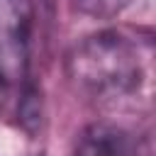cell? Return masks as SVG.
<instances>
[{"label": "cell", "instance_id": "6da1fadb", "mask_svg": "<svg viewBox=\"0 0 156 156\" xmlns=\"http://www.w3.org/2000/svg\"><path fill=\"white\" fill-rule=\"evenodd\" d=\"M66 73L80 93L100 100H119L139 90L144 63L132 37L117 29H102L71 49Z\"/></svg>", "mask_w": 156, "mask_h": 156}, {"label": "cell", "instance_id": "7a4b0ae2", "mask_svg": "<svg viewBox=\"0 0 156 156\" xmlns=\"http://www.w3.org/2000/svg\"><path fill=\"white\" fill-rule=\"evenodd\" d=\"M34 0H0V83L22 85L29 68Z\"/></svg>", "mask_w": 156, "mask_h": 156}, {"label": "cell", "instance_id": "3957f363", "mask_svg": "<svg viewBox=\"0 0 156 156\" xmlns=\"http://www.w3.org/2000/svg\"><path fill=\"white\" fill-rule=\"evenodd\" d=\"M73 156H151V151L136 132L115 122H93L80 132Z\"/></svg>", "mask_w": 156, "mask_h": 156}, {"label": "cell", "instance_id": "277c9868", "mask_svg": "<svg viewBox=\"0 0 156 156\" xmlns=\"http://www.w3.org/2000/svg\"><path fill=\"white\" fill-rule=\"evenodd\" d=\"M73 7L88 17H98V20H107L119 15L124 7L132 5V0H71Z\"/></svg>", "mask_w": 156, "mask_h": 156}]
</instances>
